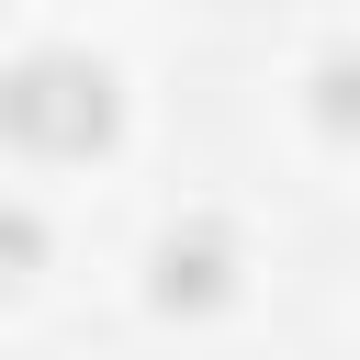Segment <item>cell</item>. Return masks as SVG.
Wrapping results in <instances>:
<instances>
[{"instance_id": "obj_1", "label": "cell", "mask_w": 360, "mask_h": 360, "mask_svg": "<svg viewBox=\"0 0 360 360\" xmlns=\"http://www.w3.org/2000/svg\"><path fill=\"white\" fill-rule=\"evenodd\" d=\"M0 135L22 158H101L124 135V68L101 45H68V34L22 45L0 68Z\"/></svg>"}, {"instance_id": "obj_3", "label": "cell", "mask_w": 360, "mask_h": 360, "mask_svg": "<svg viewBox=\"0 0 360 360\" xmlns=\"http://www.w3.org/2000/svg\"><path fill=\"white\" fill-rule=\"evenodd\" d=\"M45 248H56V225H45V202H22V191H0V281H34V270H45Z\"/></svg>"}, {"instance_id": "obj_2", "label": "cell", "mask_w": 360, "mask_h": 360, "mask_svg": "<svg viewBox=\"0 0 360 360\" xmlns=\"http://www.w3.org/2000/svg\"><path fill=\"white\" fill-rule=\"evenodd\" d=\"M236 281H248V248H236L225 214H180V225L146 236V304L158 315H225Z\"/></svg>"}, {"instance_id": "obj_4", "label": "cell", "mask_w": 360, "mask_h": 360, "mask_svg": "<svg viewBox=\"0 0 360 360\" xmlns=\"http://www.w3.org/2000/svg\"><path fill=\"white\" fill-rule=\"evenodd\" d=\"M315 124L326 135H360V45H326L315 56Z\"/></svg>"}]
</instances>
